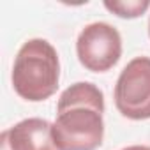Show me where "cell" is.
Listing matches in <instances>:
<instances>
[{
    "instance_id": "6da1fadb",
    "label": "cell",
    "mask_w": 150,
    "mask_h": 150,
    "mask_svg": "<svg viewBox=\"0 0 150 150\" xmlns=\"http://www.w3.org/2000/svg\"><path fill=\"white\" fill-rule=\"evenodd\" d=\"M104 94L90 81L67 87L57 104L53 139L58 150H96L104 138Z\"/></svg>"
},
{
    "instance_id": "7a4b0ae2",
    "label": "cell",
    "mask_w": 150,
    "mask_h": 150,
    "mask_svg": "<svg viewBox=\"0 0 150 150\" xmlns=\"http://www.w3.org/2000/svg\"><path fill=\"white\" fill-rule=\"evenodd\" d=\"M11 81L25 101L41 103L51 97L60 81V60L53 44L41 37L23 42L14 58Z\"/></svg>"
},
{
    "instance_id": "3957f363",
    "label": "cell",
    "mask_w": 150,
    "mask_h": 150,
    "mask_svg": "<svg viewBox=\"0 0 150 150\" xmlns=\"http://www.w3.org/2000/svg\"><path fill=\"white\" fill-rule=\"evenodd\" d=\"M115 106L125 118H150V57H136L120 71L115 83Z\"/></svg>"
},
{
    "instance_id": "277c9868",
    "label": "cell",
    "mask_w": 150,
    "mask_h": 150,
    "mask_svg": "<svg viewBox=\"0 0 150 150\" xmlns=\"http://www.w3.org/2000/svg\"><path fill=\"white\" fill-rule=\"evenodd\" d=\"M76 55L80 64L92 72H106L122 57L120 32L106 23H88L76 39Z\"/></svg>"
},
{
    "instance_id": "5b68a950",
    "label": "cell",
    "mask_w": 150,
    "mask_h": 150,
    "mask_svg": "<svg viewBox=\"0 0 150 150\" xmlns=\"http://www.w3.org/2000/svg\"><path fill=\"white\" fill-rule=\"evenodd\" d=\"M2 134L11 150H58L53 139V124L44 118H25Z\"/></svg>"
},
{
    "instance_id": "8992f818",
    "label": "cell",
    "mask_w": 150,
    "mask_h": 150,
    "mask_svg": "<svg viewBox=\"0 0 150 150\" xmlns=\"http://www.w3.org/2000/svg\"><path fill=\"white\" fill-rule=\"evenodd\" d=\"M104 7L120 18L131 20V18L141 16L150 7V0H129V2H125V0H120V2H110V0H106Z\"/></svg>"
},
{
    "instance_id": "52a82bcc",
    "label": "cell",
    "mask_w": 150,
    "mask_h": 150,
    "mask_svg": "<svg viewBox=\"0 0 150 150\" xmlns=\"http://www.w3.org/2000/svg\"><path fill=\"white\" fill-rule=\"evenodd\" d=\"M122 150H150V146H146V145H131V146H125Z\"/></svg>"
},
{
    "instance_id": "ba28073f",
    "label": "cell",
    "mask_w": 150,
    "mask_h": 150,
    "mask_svg": "<svg viewBox=\"0 0 150 150\" xmlns=\"http://www.w3.org/2000/svg\"><path fill=\"white\" fill-rule=\"evenodd\" d=\"M0 150H11V148H9V143H7V139L4 138V134L0 136Z\"/></svg>"
},
{
    "instance_id": "9c48e42d",
    "label": "cell",
    "mask_w": 150,
    "mask_h": 150,
    "mask_svg": "<svg viewBox=\"0 0 150 150\" xmlns=\"http://www.w3.org/2000/svg\"><path fill=\"white\" fill-rule=\"evenodd\" d=\"M148 37H150V20H148Z\"/></svg>"
}]
</instances>
